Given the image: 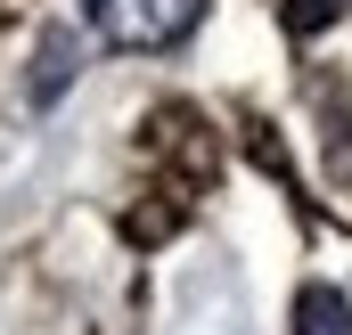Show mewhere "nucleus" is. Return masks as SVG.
Instances as JSON below:
<instances>
[{
	"label": "nucleus",
	"instance_id": "f03ea898",
	"mask_svg": "<svg viewBox=\"0 0 352 335\" xmlns=\"http://www.w3.org/2000/svg\"><path fill=\"white\" fill-rule=\"evenodd\" d=\"M287 335H352V294L311 278V286L295 294V327H287Z\"/></svg>",
	"mask_w": 352,
	"mask_h": 335
},
{
	"label": "nucleus",
	"instance_id": "7ed1b4c3",
	"mask_svg": "<svg viewBox=\"0 0 352 335\" xmlns=\"http://www.w3.org/2000/svg\"><path fill=\"white\" fill-rule=\"evenodd\" d=\"M278 16H287V33H328L344 16V0H278Z\"/></svg>",
	"mask_w": 352,
	"mask_h": 335
},
{
	"label": "nucleus",
	"instance_id": "f257e3e1",
	"mask_svg": "<svg viewBox=\"0 0 352 335\" xmlns=\"http://www.w3.org/2000/svg\"><path fill=\"white\" fill-rule=\"evenodd\" d=\"M82 16L107 49H180L205 25V0H82Z\"/></svg>",
	"mask_w": 352,
	"mask_h": 335
},
{
	"label": "nucleus",
	"instance_id": "20e7f679",
	"mask_svg": "<svg viewBox=\"0 0 352 335\" xmlns=\"http://www.w3.org/2000/svg\"><path fill=\"white\" fill-rule=\"evenodd\" d=\"M66 82H74V41L58 33V41L41 49V82H33V90H41V98H58V90H66Z\"/></svg>",
	"mask_w": 352,
	"mask_h": 335
}]
</instances>
